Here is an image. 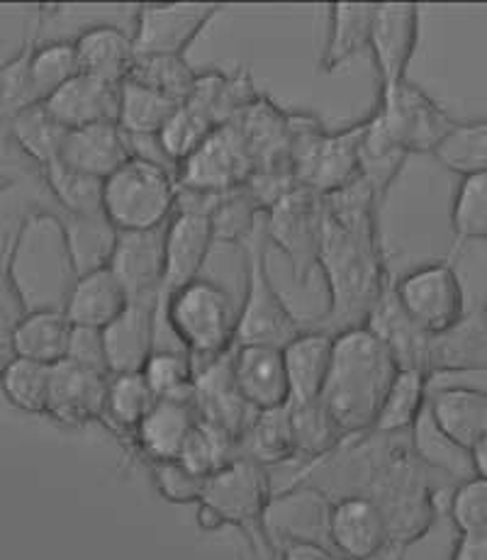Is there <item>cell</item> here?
Returning <instances> with one entry per match:
<instances>
[{"label": "cell", "instance_id": "94428289", "mask_svg": "<svg viewBox=\"0 0 487 560\" xmlns=\"http://www.w3.org/2000/svg\"><path fill=\"white\" fill-rule=\"evenodd\" d=\"M471 470L475 476L487 478V439L471 454Z\"/></svg>", "mask_w": 487, "mask_h": 560}, {"label": "cell", "instance_id": "cb8c5ba5", "mask_svg": "<svg viewBox=\"0 0 487 560\" xmlns=\"http://www.w3.org/2000/svg\"><path fill=\"white\" fill-rule=\"evenodd\" d=\"M135 154V139L125 135L120 125L101 122L81 129H69L59 161L81 171V174L105 180L117 168L125 166Z\"/></svg>", "mask_w": 487, "mask_h": 560}, {"label": "cell", "instance_id": "b9f144b4", "mask_svg": "<svg viewBox=\"0 0 487 560\" xmlns=\"http://www.w3.org/2000/svg\"><path fill=\"white\" fill-rule=\"evenodd\" d=\"M292 441H295V458L322 460L337 451L346 436L327 412V407L317 402H290Z\"/></svg>", "mask_w": 487, "mask_h": 560}, {"label": "cell", "instance_id": "ee69618b", "mask_svg": "<svg viewBox=\"0 0 487 560\" xmlns=\"http://www.w3.org/2000/svg\"><path fill=\"white\" fill-rule=\"evenodd\" d=\"M49 188L51 198L57 200L63 214H79V218H91V214H103V180L89 174H81L63 161H54L47 168L39 171Z\"/></svg>", "mask_w": 487, "mask_h": 560}, {"label": "cell", "instance_id": "d6986e66", "mask_svg": "<svg viewBox=\"0 0 487 560\" xmlns=\"http://www.w3.org/2000/svg\"><path fill=\"white\" fill-rule=\"evenodd\" d=\"M421 371L431 378L439 373L487 371V305L465 312L456 327L427 334Z\"/></svg>", "mask_w": 487, "mask_h": 560}, {"label": "cell", "instance_id": "ffe728a7", "mask_svg": "<svg viewBox=\"0 0 487 560\" xmlns=\"http://www.w3.org/2000/svg\"><path fill=\"white\" fill-rule=\"evenodd\" d=\"M166 228L151 232H117L107 268L123 285L127 300L161 298L164 288Z\"/></svg>", "mask_w": 487, "mask_h": 560}, {"label": "cell", "instance_id": "4fadbf2b", "mask_svg": "<svg viewBox=\"0 0 487 560\" xmlns=\"http://www.w3.org/2000/svg\"><path fill=\"white\" fill-rule=\"evenodd\" d=\"M419 42V5L415 3H375L371 45L378 73V91L395 89L407 81L409 63Z\"/></svg>", "mask_w": 487, "mask_h": 560}, {"label": "cell", "instance_id": "4316f807", "mask_svg": "<svg viewBox=\"0 0 487 560\" xmlns=\"http://www.w3.org/2000/svg\"><path fill=\"white\" fill-rule=\"evenodd\" d=\"M334 359V337L320 329H302L283 347L290 402H317L327 385Z\"/></svg>", "mask_w": 487, "mask_h": 560}, {"label": "cell", "instance_id": "7dc6e473", "mask_svg": "<svg viewBox=\"0 0 487 560\" xmlns=\"http://www.w3.org/2000/svg\"><path fill=\"white\" fill-rule=\"evenodd\" d=\"M81 73L79 54H76L73 39H49L39 42L35 57L30 63L32 93L37 103L49 101L54 93L63 89Z\"/></svg>", "mask_w": 487, "mask_h": 560}, {"label": "cell", "instance_id": "f907efd6", "mask_svg": "<svg viewBox=\"0 0 487 560\" xmlns=\"http://www.w3.org/2000/svg\"><path fill=\"white\" fill-rule=\"evenodd\" d=\"M451 230L453 256L465 242L487 240V174L461 178L451 205Z\"/></svg>", "mask_w": 487, "mask_h": 560}, {"label": "cell", "instance_id": "1f68e13d", "mask_svg": "<svg viewBox=\"0 0 487 560\" xmlns=\"http://www.w3.org/2000/svg\"><path fill=\"white\" fill-rule=\"evenodd\" d=\"M120 85L79 73L63 89L45 101L47 110L67 129H81L101 122H117Z\"/></svg>", "mask_w": 487, "mask_h": 560}, {"label": "cell", "instance_id": "f35d334b", "mask_svg": "<svg viewBox=\"0 0 487 560\" xmlns=\"http://www.w3.org/2000/svg\"><path fill=\"white\" fill-rule=\"evenodd\" d=\"M240 456L262 463L266 468L295 458L290 405L254 415L252 424L246 427L244 436L240 439Z\"/></svg>", "mask_w": 487, "mask_h": 560}, {"label": "cell", "instance_id": "7c38bea8", "mask_svg": "<svg viewBox=\"0 0 487 560\" xmlns=\"http://www.w3.org/2000/svg\"><path fill=\"white\" fill-rule=\"evenodd\" d=\"M220 3H142L135 8L132 39L137 54H173L186 57L214 18Z\"/></svg>", "mask_w": 487, "mask_h": 560}, {"label": "cell", "instance_id": "d590c367", "mask_svg": "<svg viewBox=\"0 0 487 560\" xmlns=\"http://www.w3.org/2000/svg\"><path fill=\"white\" fill-rule=\"evenodd\" d=\"M67 135L69 129L47 110V105L37 103L10 117L5 139L42 171L59 161Z\"/></svg>", "mask_w": 487, "mask_h": 560}, {"label": "cell", "instance_id": "8d00e7d4", "mask_svg": "<svg viewBox=\"0 0 487 560\" xmlns=\"http://www.w3.org/2000/svg\"><path fill=\"white\" fill-rule=\"evenodd\" d=\"M30 224V214H25L15 224L13 232H5L3 244H0V349L5 353H10V339H13L18 325L30 312L23 285H20L18 278L20 252H23Z\"/></svg>", "mask_w": 487, "mask_h": 560}, {"label": "cell", "instance_id": "680465c9", "mask_svg": "<svg viewBox=\"0 0 487 560\" xmlns=\"http://www.w3.org/2000/svg\"><path fill=\"white\" fill-rule=\"evenodd\" d=\"M274 560H339L329 548L302 536H290L283 544H276Z\"/></svg>", "mask_w": 487, "mask_h": 560}, {"label": "cell", "instance_id": "7402d4cb", "mask_svg": "<svg viewBox=\"0 0 487 560\" xmlns=\"http://www.w3.org/2000/svg\"><path fill=\"white\" fill-rule=\"evenodd\" d=\"M232 378L244 402L256 412L290 405L283 349L236 343L232 349Z\"/></svg>", "mask_w": 487, "mask_h": 560}, {"label": "cell", "instance_id": "4dcf8cb0", "mask_svg": "<svg viewBox=\"0 0 487 560\" xmlns=\"http://www.w3.org/2000/svg\"><path fill=\"white\" fill-rule=\"evenodd\" d=\"M63 312L73 327L105 329L127 307V293L107 266L71 278Z\"/></svg>", "mask_w": 487, "mask_h": 560}, {"label": "cell", "instance_id": "9c48e42d", "mask_svg": "<svg viewBox=\"0 0 487 560\" xmlns=\"http://www.w3.org/2000/svg\"><path fill=\"white\" fill-rule=\"evenodd\" d=\"M371 113L385 129V135L407 156L434 154L456 125V120L425 89H419L409 79L395 89L378 91Z\"/></svg>", "mask_w": 487, "mask_h": 560}, {"label": "cell", "instance_id": "44dd1931", "mask_svg": "<svg viewBox=\"0 0 487 560\" xmlns=\"http://www.w3.org/2000/svg\"><path fill=\"white\" fill-rule=\"evenodd\" d=\"M214 246L212 224L205 214L173 212L164 236V288L161 303L193 280L202 278V268Z\"/></svg>", "mask_w": 487, "mask_h": 560}, {"label": "cell", "instance_id": "d6a6232c", "mask_svg": "<svg viewBox=\"0 0 487 560\" xmlns=\"http://www.w3.org/2000/svg\"><path fill=\"white\" fill-rule=\"evenodd\" d=\"M73 325L63 307L30 310L10 339V357L57 365L69 353Z\"/></svg>", "mask_w": 487, "mask_h": 560}, {"label": "cell", "instance_id": "f6af8a7d", "mask_svg": "<svg viewBox=\"0 0 487 560\" xmlns=\"http://www.w3.org/2000/svg\"><path fill=\"white\" fill-rule=\"evenodd\" d=\"M195 71L186 57H173V54H137L129 69L127 81H135L144 89L156 91L178 105L188 101L195 85Z\"/></svg>", "mask_w": 487, "mask_h": 560}, {"label": "cell", "instance_id": "f5cc1de1", "mask_svg": "<svg viewBox=\"0 0 487 560\" xmlns=\"http://www.w3.org/2000/svg\"><path fill=\"white\" fill-rule=\"evenodd\" d=\"M144 378L159 400L193 402L195 397V363L188 351L156 349L144 365Z\"/></svg>", "mask_w": 487, "mask_h": 560}, {"label": "cell", "instance_id": "6da1fadb", "mask_svg": "<svg viewBox=\"0 0 487 560\" xmlns=\"http://www.w3.org/2000/svg\"><path fill=\"white\" fill-rule=\"evenodd\" d=\"M378 205L371 186L356 178L351 186L324 196V234L317 268L327 283V312L310 329L332 337L366 327L368 317L393 285L383 249Z\"/></svg>", "mask_w": 487, "mask_h": 560}, {"label": "cell", "instance_id": "52a82bcc", "mask_svg": "<svg viewBox=\"0 0 487 560\" xmlns=\"http://www.w3.org/2000/svg\"><path fill=\"white\" fill-rule=\"evenodd\" d=\"M268 236L262 228L244 244V298L236 322V343H262L283 349L305 329L292 315L268 271Z\"/></svg>", "mask_w": 487, "mask_h": 560}, {"label": "cell", "instance_id": "91938a15", "mask_svg": "<svg viewBox=\"0 0 487 560\" xmlns=\"http://www.w3.org/2000/svg\"><path fill=\"white\" fill-rule=\"evenodd\" d=\"M449 560H487V532L456 534Z\"/></svg>", "mask_w": 487, "mask_h": 560}, {"label": "cell", "instance_id": "3957f363", "mask_svg": "<svg viewBox=\"0 0 487 560\" xmlns=\"http://www.w3.org/2000/svg\"><path fill=\"white\" fill-rule=\"evenodd\" d=\"M368 482L361 494L383 510L390 544L413 546L437 520L429 463L413 446H385L368 456Z\"/></svg>", "mask_w": 487, "mask_h": 560}, {"label": "cell", "instance_id": "83f0119b", "mask_svg": "<svg viewBox=\"0 0 487 560\" xmlns=\"http://www.w3.org/2000/svg\"><path fill=\"white\" fill-rule=\"evenodd\" d=\"M375 3H329L327 5V39L320 51L317 71L334 77L371 45Z\"/></svg>", "mask_w": 487, "mask_h": 560}, {"label": "cell", "instance_id": "6f0895ef", "mask_svg": "<svg viewBox=\"0 0 487 560\" xmlns=\"http://www.w3.org/2000/svg\"><path fill=\"white\" fill-rule=\"evenodd\" d=\"M67 361L79 363V365H83V369L95 371V373L111 375V369H107V353H105L103 329L73 327Z\"/></svg>", "mask_w": 487, "mask_h": 560}, {"label": "cell", "instance_id": "816d5d0a", "mask_svg": "<svg viewBox=\"0 0 487 560\" xmlns=\"http://www.w3.org/2000/svg\"><path fill=\"white\" fill-rule=\"evenodd\" d=\"M262 222L264 212L258 210V205L248 196L244 186L232 192H224L210 212L214 244L244 246L258 232V228H262Z\"/></svg>", "mask_w": 487, "mask_h": 560}, {"label": "cell", "instance_id": "d4e9b609", "mask_svg": "<svg viewBox=\"0 0 487 560\" xmlns=\"http://www.w3.org/2000/svg\"><path fill=\"white\" fill-rule=\"evenodd\" d=\"M232 125L240 129L248 156L258 168H290L288 164V139L290 120L270 95L258 93L244 110L234 117Z\"/></svg>", "mask_w": 487, "mask_h": 560}, {"label": "cell", "instance_id": "484cf974", "mask_svg": "<svg viewBox=\"0 0 487 560\" xmlns=\"http://www.w3.org/2000/svg\"><path fill=\"white\" fill-rule=\"evenodd\" d=\"M30 220H51L59 228L63 254L71 278L83 276L95 268L107 266L115 249L117 230L107 222L105 214H91V218H79V214H30Z\"/></svg>", "mask_w": 487, "mask_h": 560}, {"label": "cell", "instance_id": "ba28073f", "mask_svg": "<svg viewBox=\"0 0 487 560\" xmlns=\"http://www.w3.org/2000/svg\"><path fill=\"white\" fill-rule=\"evenodd\" d=\"M268 244L283 252L295 283L308 288L310 276L317 271L322 234H324V198L312 188H292L283 200L264 214Z\"/></svg>", "mask_w": 487, "mask_h": 560}, {"label": "cell", "instance_id": "836d02e7", "mask_svg": "<svg viewBox=\"0 0 487 560\" xmlns=\"http://www.w3.org/2000/svg\"><path fill=\"white\" fill-rule=\"evenodd\" d=\"M258 93L262 91H256L252 71L248 69H208L198 71L186 103L193 105L195 110H200L202 115H208L210 120L220 127L232 122Z\"/></svg>", "mask_w": 487, "mask_h": 560}, {"label": "cell", "instance_id": "7bdbcfd3", "mask_svg": "<svg viewBox=\"0 0 487 560\" xmlns=\"http://www.w3.org/2000/svg\"><path fill=\"white\" fill-rule=\"evenodd\" d=\"M49 8H39V15H32V23L23 37V45L10 57L5 63H0V73H3V115L5 122L10 117L25 110L30 105H37L35 93H32V81H30V63L35 57V49L39 47V35L45 30Z\"/></svg>", "mask_w": 487, "mask_h": 560}, {"label": "cell", "instance_id": "30bf717a", "mask_svg": "<svg viewBox=\"0 0 487 560\" xmlns=\"http://www.w3.org/2000/svg\"><path fill=\"white\" fill-rule=\"evenodd\" d=\"M393 293L405 315L427 334L456 327L468 312L453 254L399 276L393 280Z\"/></svg>", "mask_w": 487, "mask_h": 560}, {"label": "cell", "instance_id": "e575fe53", "mask_svg": "<svg viewBox=\"0 0 487 560\" xmlns=\"http://www.w3.org/2000/svg\"><path fill=\"white\" fill-rule=\"evenodd\" d=\"M431 375L417 369H399L393 385L387 387L381 412L373 424L371 434L403 436L413 434L419 419L427 412Z\"/></svg>", "mask_w": 487, "mask_h": 560}, {"label": "cell", "instance_id": "681fc988", "mask_svg": "<svg viewBox=\"0 0 487 560\" xmlns=\"http://www.w3.org/2000/svg\"><path fill=\"white\" fill-rule=\"evenodd\" d=\"M434 159L456 176L487 174V120L456 122L437 147Z\"/></svg>", "mask_w": 487, "mask_h": 560}, {"label": "cell", "instance_id": "7a4b0ae2", "mask_svg": "<svg viewBox=\"0 0 487 560\" xmlns=\"http://www.w3.org/2000/svg\"><path fill=\"white\" fill-rule=\"evenodd\" d=\"M397 371L393 351L368 327L346 329L334 337L332 371L320 400L346 439H361L373 432Z\"/></svg>", "mask_w": 487, "mask_h": 560}, {"label": "cell", "instance_id": "277c9868", "mask_svg": "<svg viewBox=\"0 0 487 560\" xmlns=\"http://www.w3.org/2000/svg\"><path fill=\"white\" fill-rule=\"evenodd\" d=\"M274 500L268 468L246 456H236L205 480L198 502V522L205 532L224 526L242 532L262 560H274L276 544L266 532V514Z\"/></svg>", "mask_w": 487, "mask_h": 560}, {"label": "cell", "instance_id": "9f6ffc18", "mask_svg": "<svg viewBox=\"0 0 487 560\" xmlns=\"http://www.w3.org/2000/svg\"><path fill=\"white\" fill-rule=\"evenodd\" d=\"M149 478L161 500L169 504H198L205 490V480L193 476L178 460H156L149 463Z\"/></svg>", "mask_w": 487, "mask_h": 560}, {"label": "cell", "instance_id": "ab89813d", "mask_svg": "<svg viewBox=\"0 0 487 560\" xmlns=\"http://www.w3.org/2000/svg\"><path fill=\"white\" fill-rule=\"evenodd\" d=\"M178 110V103L166 98L135 81L120 83V101H117V125L123 132L135 139H156L166 127L171 115Z\"/></svg>", "mask_w": 487, "mask_h": 560}, {"label": "cell", "instance_id": "6125c7cd", "mask_svg": "<svg viewBox=\"0 0 487 560\" xmlns=\"http://www.w3.org/2000/svg\"><path fill=\"white\" fill-rule=\"evenodd\" d=\"M405 558V548H399V546H390L385 553H381L378 558H373V560H403Z\"/></svg>", "mask_w": 487, "mask_h": 560}, {"label": "cell", "instance_id": "60d3db41", "mask_svg": "<svg viewBox=\"0 0 487 560\" xmlns=\"http://www.w3.org/2000/svg\"><path fill=\"white\" fill-rule=\"evenodd\" d=\"M407 159L409 156L403 149L385 135V129L375 120L373 113L366 115V135L361 144V178L371 186L381 208L390 188H393V183L403 174Z\"/></svg>", "mask_w": 487, "mask_h": 560}, {"label": "cell", "instance_id": "c3c4849f", "mask_svg": "<svg viewBox=\"0 0 487 560\" xmlns=\"http://www.w3.org/2000/svg\"><path fill=\"white\" fill-rule=\"evenodd\" d=\"M49 381L51 365L10 357L3 378H0V390H3L5 400L20 409V412L47 417Z\"/></svg>", "mask_w": 487, "mask_h": 560}, {"label": "cell", "instance_id": "f1b7e54d", "mask_svg": "<svg viewBox=\"0 0 487 560\" xmlns=\"http://www.w3.org/2000/svg\"><path fill=\"white\" fill-rule=\"evenodd\" d=\"M79 54L81 73L105 83L120 85L127 81L129 69L137 59L132 32L117 25H91L73 39Z\"/></svg>", "mask_w": 487, "mask_h": 560}, {"label": "cell", "instance_id": "8992f818", "mask_svg": "<svg viewBox=\"0 0 487 560\" xmlns=\"http://www.w3.org/2000/svg\"><path fill=\"white\" fill-rule=\"evenodd\" d=\"M176 176L137 152L103 180V214L117 232L161 230L176 212Z\"/></svg>", "mask_w": 487, "mask_h": 560}, {"label": "cell", "instance_id": "603a6c76", "mask_svg": "<svg viewBox=\"0 0 487 560\" xmlns=\"http://www.w3.org/2000/svg\"><path fill=\"white\" fill-rule=\"evenodd\" d=\"M366 135V117L341 129H327V135L312 156L300 186L320 196H332L361 178V144Z\"/></svg>", "mask_w": 487, "mask_h": 560}, {"label": "cell", "instance_id": "db71d44e", "mask_svg": "<svg viewBox=\"0 0 487 560\" xmlns=\"http://www.w3.org/2000/svg\"><path fill=\"white\" fill-rule=\"evenodd\" d=\"M214 129H218V125H214L208 115L195 110L188 103H181L178 110L171 115L166 127L159 132L156 144L161 149V154H164L173 166H178L214 132Z\"/></svg>", "mask_w": 487, "mask_h": 560}, {"label": "cell", "instance_id": "e7e4bbea", "mask_svg": "<svg viewBox=\"0 0 487 560\" xmlns=\"http://www.w3.org/2000/svg\"><path fill=\"white\" fill-rule=\"evenodd\" d=\"M15 186V180L13 178H0V198L5 196V192Z\"/></svg>", "mask_w": 487, "mask_h": 560}, {"label": "cell", "instance_id": "ac0fdd59", "mask_svg": "<svg viewBox=\"0 0 487 560\" xmlns=\"http://www.w3.org/2000/svg\"><path fill=\"white\" fill-rule=\"evenodd\" d=\"M427 417L431 427L465 456L487 439V390L471 385H449L429 393Z\"/></svg>", "mask_w": 487, "mask_h": 560}, {"label": "cell", "instance_id": "74e56055", "mask_svg": "<svg viewBox=\"0 0 487 560\" xmlns=\"http://www.w3.org/2000/svg\"><path fill=\"white\" fill-rule=\"evenodd\" d=\"M159 397L151 390L144 373H117L107 378L103 427H111L132 446L135 429L151 412Z\"/></svg>", "mask_w": 487, "mask_h": 560}, {"label": "cell", "instance_id": "5bb4252c", "mask_svg": "<svg viewBox=\"0 0 487 560\" xmlns=\"http://www.w3.org/2000/svg\"><path fill=\"white\" fill-rule=\"evenodd\" d=\"M327 536L339 560H373L393 546L383 510L363 494H341L332 500Z\"/></svg>", "mask_w": 487, "mask_h": 560}, {"label": "cell", "instance_id": "11a10c76", "mask_svg": "<svg viewBox=\"0 0 487 560\" xmlns=\"http://www.w3.org/2000/svg\"><path fill=\"white\" fill-rule=\"evenodd\" d=\"M449 516L456 534L487 532V478L468 476L451 494Z\"/></svg>", "mask_w": 487, "mask_h": 560}, {"label": "cell", "instance_id": "e0dca14e", "mask_svg": "<svg viewBox=\"0 0 487 560\" xmlns=\"http://www.w3.org/2000/svg\"><path fill=\"white\" fill-rule=\"evenodd\" d=\"M195 412L208 424L224 429L240 441L252 424L256 409L244 402L232 378V349L222 357L195 363Z\"/></svg>", "mask_w": 487, "mask_h": 560}, {"label": "cell", "instance_id": "8fae6325", "mask_svg": "<svg viewBox=\"0 0 487 560\" xmlns=\"http://www.w3.org/2000/svg\"><path fill=\"white\" fill-rule=\"evenodd\" d=\"M254 174V161L248 156L244 139L232 122L220 125L195 152L176 166V186L186 190L224 196L242 188Z\"/></svg>", "mask_w": 487, "mask_h": 560}, {"label": "cell", "instance_id": "bcb514c9", "mask_svg": "<svg viewBox=\"0 0 487 560\" xmlns=\"http://www.w3.org/2000/svg\"><path fill=\"white\" fill-rule=\"evenodd\" d=\"M236 456H240V441L227 434L224 429L198 419L176 460L193 476L210 478Z\"/></svg>", "mask_w": 487, "mask_h": 560}, {"label": "cell", "instance_id": "03108f58", "mask_svg": "<svg viewBox=\"0 0 487 560\" xmlns=\"http://www.w3.org/2000/svg\"><path fill=\"white\" fill-rule=\"evenodd\" d=\"M8 359H10V353H5L3 349H0V378H3V373H5V365H8Z\"/></svg>", "mask_w": 487, "mask_h": 560}, {"label": "cell", "instance_id": "5b68a950", "mask_svg": "<svg viewBox=\"0 0 487 560\" xmlns=\"http://www.w3.org/2000/svg\"><path fill=\"white\" fill-rule=\"evenodd\" d=\"M161 317L176 334L183 351L193 363H205L222 357L236 347V322L240 307L232 295L208 278H198L171 293L161 303Z\"/></svg>", "mask_w": 487, "mask_h": 560}, {"label": "cell", "instance_id": "be15d7a7", "mask_svg": "<svg viewBox=\"0 0 487 560\" xmlns=\"http://www.w3.org/2000/svg\"><path fill=\"white\" fill-rule=\"evenodd\" d=\"M5 132H8V122L3 115V73H0V139H5Z\"/></svg>", "mask_w": 487, "mask_h": 560}, {"label": "cell", "instance_id": "f546056e", "mask_svg": "<svg viewBox=\"0 0 487 560\" xmlns=\"http://www.w3.org/2000/svg\"><path fill=\"white\" fill-rule=\"evenodd\" d=\"M195 422H198V412L193 402L156 400L142 424L135 429L132 448L147 463L176 460Z\"/></svg>", "mask_w": 487, "mask_h": 560}, {"label": "cell", "instance_id": "2e32d148", "mask_svg": "<svg viewBox=\"0 0 487 560\" xmlns=\"http://www.w3.org/2000/svg\"><path fill=\"white\" fill-rule=\"evenodd\" d=\"M111 375L95 373L67 361L51 365L47 417L69 429L101 424L105 415V393Z\"/></svg>", "mask_w": 487, "mask_h": 560}, {"label": "cell", "instance_id": "9a60e30c", "mask_svg": "<svg viewBox=\"0 0 487 560\" xmlns=\"http://www.w3.org/2000/svg\"><path fill=\"white\" fill-rule=\"evenodd\" d=\"M161 298L127 300V307L103 329L107 369L117 373H142L156 351Z\"/></svg>", "mask_w": 487, "mask_h": 560}]
</instances>
